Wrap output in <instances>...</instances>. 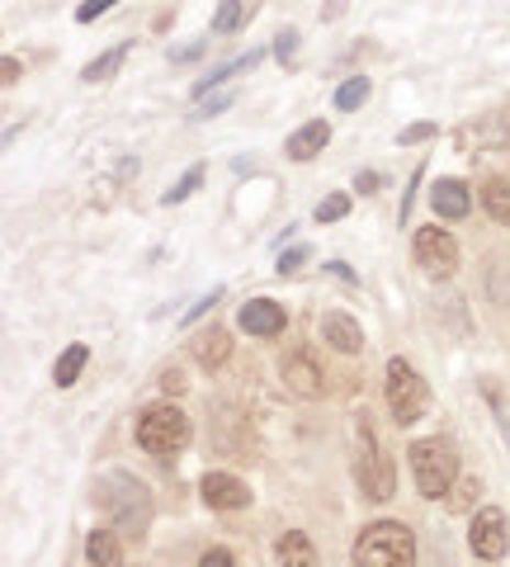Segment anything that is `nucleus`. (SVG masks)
Listing matches in <instances>:
<instances>
[{
    "label": "nucleus",
    "instance_id": "10",
    "mask_svg": "<svg viewBox=\"0 0 510 567\" xmlns=\"http://www.w3.org/2000/svg\"><path fill=\"white\" fill-rule=\"evenodd\" d=\"M236 322H242V331H251V336H279V331L289 326V312H284L275 298H251V303L236 312Z\"/></svg>",
    "mask_w": 510,
    "mask_h": 567
},
{
    "label": "nucleus",
    "instance_id": "4",
    "mask_svg": "<svg viewBox=\"0 0 510 567\" xmlns=\"http://www.w3.org/2000/svg\"><path fill=\"white\" fill-rule=\"evenodd\" d=\"M411 472H417L421 497H430V501H440L444 492H454V482H458V454H454V445H450V440H440V435L417 440V445H411Z\"/></svg>",
    "mask_w": 510,
    "mask_h": 567
},
{
    "label": "nucleus",
    "instance_id": "24",
    "mask_svg": "<svg viewBox=\"0 0 510 567\" xmlns=\"http://www.w3.org/2000/svg\"><path fill=\"white\" fill-rule=\"evenodd\" d=\"M246 20V5H236V0H222L218 14H213V34H232L236 24Z\"/></svg>",
    "mask_w": 510,
    "mask_h": 567
},
{
    "label": "nucleus",
    "instance_id": "25",
    "mask_svg": "<svg viewBox=\"0 0 510 567\" xmlns=\"http://www.w3.org/2000/svg\"><path fill=\"white\" fill-rule=\"evenodd\" d=\"M364 94H369V81H364V76H350V81L336 90V109H359Z\"/></svg>",
    "mask_w": 510,
    "mask_h": 567
},
{
    "label": "nucleus",
    "instance_id": "6",
    "mask_svg": "<svg viewBox=\"0 0 510 567\" xmlns=\"http://www.w3.org/2000/svg\"><path fill=\"white\" fill-rule=\"evenodd\" d=\"M425 407H430V388H425V378L407 365L402 355L388 359V412L397 425H417L425 416Z\"/></svg>",
    "mask_w": 510,
    "mask_h": 567
},
{
    "label": "nucleus",
    "instance_id": "28",
    "mask_svg": "<svg viewBox=\"0 0 510 567\" xmlns=\"http://www.w3.org/2000/svg\"><path fill=\"white\" fill-rule=\"evenodd\" d=\"M232 104V90H218V94H203L199 100V109H195V119H213V114H222V109Z\"/></svg>",
    "mask_w": 510,
    "mask_h": 567
},
{
    "label": "nucleus",
    "instance_id": "26",
    "mask_svg": "<svg viewBox=\"0 0 510 567\" xmlns=\"http://www.w3.org/2000/svg\"><path fill=\"white\" fill-rule=\"evenodd\" d=\"M308 256H312V246H284V251H279V265H275V270H279V275H298L302 265H308Z\"/></svg>",
    "mask_w": 510,
    "mask_h": 567
},
{
    "label": "nucleus",
    "instance_id": "20",
    "mask_svg": "<svg viewBox=\"0 0 510 567\" xmlns=\"http://www.w3.org/2000/svg\"><path fill=\"white\" fill-rule=\"evenodd\" d=\"M86 359H90L86 345H67V351H62V359H57V369H53V383H57V388H71L76 378H81Z\"/></svg>",
    "mask_w": 510,
    "mask_h": 567
},
{
    "label": "nucleus",
    "instance_id": "30",
    "mask_svg": "<svg viewBox=\"0 0 510 567\" xmlns=\"http://www.w3.org/2000/svg\"><path fill=\"white\" fill-rule=\"evenodd\" d=\"M425 137H435V123H411V129H402V147H417V142H425Z\"/></svg>",
    "mask_w": 510,
    "mask_h": 567
},
{
    "label": "nucleus",
    "instance_id": "8",
    "mask_svg": "<svg viewBox=\"0 0 510 567\" xmlns=\"http://www.w3.org/2000/svg\"><path fill=\"white\" fill-rule=\"evenodd\" d=\"M506 544H510V534H506V511L483 507V511L473 515V525H468V548H473L477 558L497 563V558H506Z\"/></svg>",
    "mask_w": 510,
    "mask_h": 567
},
{
    "label": "nucleus",
    "instance_id": "37",
    "mask_svg": "<svg viewBox=\"0 0 510 567\" xmlns=\"http://www.w3.org/2000/svg\"><path fill=\"white\" fill-rule=\"evenodd\" d=\"M0 71H5V86H14V81H20V57H5V62H0Z\"/></svg>",
    "mask_w": 510,
    "mask_h": 567
},
{
    "label": "nucleus",
    "instance_id": "32",
    "mask_svg": "<svg viewBox=\"0 0 510 567\" xmlns=\"http://www.w3.org/2000/svg\"><path fill=\"white\" fill-rule=\"evenodd\" d=\"M203 47H209V38H195L189 47H170V62H195V57L203 53Z\"/></svg>",
    "mask_w": 510,
    "mask_h": 567
},
{
    "label": "nucleus",
    "instance_id": "36",
    "mask_svg": "<svg viewBox=\"0 0 510 567\" xmlns=\"http://www.w3.org/2000/svg\"><path fill=\"white\" fill-rule=\"evenodd\" d=\"M378 185H382V176H378V170H359V176H355V189H364V194H374Z\"/></svg>",
    "mask_w": 510,
    "mask_h": 567
},
{
    "label": "nucleus",
    "instance_id": "1",
    "mask_svg": "<svg viewBox=\"0 0 510 567\" xmlns=\"http://www.w3.org/2000/svg\"><path fill=\"white\" fill-rule=\"evenodd\" d=\"M100 501L114 525L109 530H123L127 540H142L152 525V492L147 482L133 478V472H104L100 478Z\"/></svg>",
    "mask_w": 510,
    "mask_h": 567
},
{
    "label": "nucleus",
    "instance_id": "11",
    "mask_svg": "<svg viewBox=\"0 0 510 567\" xmlns=\"http://www.w3.org/2000/svg\"><path fill=\"white\" fill-rule=\"evenodd\" d=\"M284 383H289V392H298V398H322V392H326L317 359H312V355H302V351L284 359Z\"/></svg>",
    "mask_w": 510,
    "mask_h": 567
},
{
    "label": "nucleus",
    "instance_id": "23",
    "mask_svg": "<svg viewBox=\"0 0 510 567\" xmlns=\"http://www.w3.org/2000/svg\"><path fill=\"white\" fill-rule=\"evenodd\" d=\"M477 492H483V482H477V478H458V482H454V492L444 497V507H450V511L458 515V511H468V507H473Z\"/></svg>",
    "mask_w": 510,
    "mask_h": 567
},
{
    "label": "nucleus",
    "instance_id": "33",
    "mask_svg": "<svg viewBox=\"0 0 510 567\" xmlns=\"http://www.w3.org/2000/svg\"><path fill=\"white\" fill-rule=\"evenodd\" d=\"M199 567H236V558L228 554V548H209V554L199 558Z\"/></svg>",
    "mask_w": 510,
    "mask_h": 567
},
{
    "label": "nucleus",
    "instance_id": "38",
    "mask_svg": "<svg viewBox=\"0 0 510 567\" xmlns=\"http://www.w3.org/2000/svg\"><path fill=\"white\" fill-rule=\"evenodd\" d=\"M331 275H341L345 284H355V270H350V265H345V260H331Z\"/></svg>",
    "mask_w": 510,
    "mask_h": 567
},
{
    "label": "nucleus",
    "instance_id": "34",
    "mask_svg": "<svg viewBox=\"0 0 510 567\" xmlns=\"http://www.w3.org/2000/svg\"><path fill=\"white\" fill-rule=\"evenodd\" d=\"M185 383H189V378H185L180 369H166V374H162V388L170 392V398H180V392H185Z\"/></svg>",
    "mask_w": 510,
    "mask_h": 567
},
{
    "label": "nucleus",
    "instance_id": "19",
    "mask_svg": "<svg viewBox=\"0 0 510 567\" xmlns=\"http://www.w3.org/2000/svg\"><path fill=\"white\" fill-rule=\"evenodd\" d=\"M123 57H127V43H119V47H109V53H100L95 62H86V71H81V81H90V86H100V81H109L119 67H123Z\"/></svg>",
    "mask_w": 510,
    "mask_h": 567
},
{
    "label": "nucleus",
    "instance_id": "12",
    "mask_svg": "<svg viewBox=\"0 0 510 567\" xmlns=\"http://www.w3.org/2000/svg\"><path fill=\"white\" fill-rule=\"evenodd\" d=\"M322 336H326L331 351H341V355H359L364 351V331H359V322L350 318V312H326Z\"/></svg>",
    "mask_w": 510,
    "mask_h": 567
},
{
    "label": "nucleus",
    "instance_id": "22",
    "mask_svg": "<svg viewBox=\"0 0 510 567\" xmlns=\"http://www.w3.org/2000/svg\"><path fill=\"white\" fill-rule=\"evenodd\" d=\"M199 185H203V166H189V170H185V176H180V180H175V185L166 189V194H162V203H185V199H189V194H195V189H199Z\"/></svg>",
    "mask_w": 510,
    "mask_h": 567
},
{
    "label": "nucleus",
    "instance_id": "17",
    "mask_svg": "<svg viewBox=\"0 0 510 567\" xmlns=\"http://www.w3.org/2000/svg\"><path fill=\"white\" fill-rule=\"evenodd\" d=\"M260 57H265L260 47H251V53H242V57H232V62H222V67H213V71H209V76H203V81L195 86V100H203V94H213V86L232 81L236 71H251V67H255V62H260Z\"/></svg>",
    "mask_w": 510,
    "mask_h": 567
},
{
    "label": "nucleus",
    "instance_id": "15",
    "mask_svg": "<svg viewBox=\"0 0 510 567\" xmlns=\"http://www.w3.org/2000/svg\"><path fill=\"white\" fill-rule=\"evenodd\" d=\"M430 203H435L440 218H468V209H473L468 189L458 185V180H440L435 189H430Z\"/></svg>",
    "mask_w": 510,
    "mask_h": 567
},
{
    "label": "nucleus",
    "instance_id": "35",
    "mask_svg": "<svg viewBox=\"0 0 510 567\" xmlns=\"http://www.w3.org/2000/svg\"><path fill=\"white\" fill-rule=\"evenodd\" d=\"M104 10H109V0H86V5L76 10V20H81V24H90V20H100Z\"/></svg>",
    "mask_w": 510,
    "mask_h": 567
},
{
    "label": "nucleus",
    "instance_id": "7",
    "mask_svg": "<svg viewBox=\"0 0 510 567\" xmlns=\"http://www.w3.org/2000/svg\"><path fill=\"white\" fill-rule=\"evenodd\" d=\"M417 265L430 279H450L458 270V242L444 227H421L417 232Z\"/></svg>",
    "mask_w": 510,
    "mask_h": 567
},
{
    "label": "nucleus",
    "instance_id": "18",
    "mask_svg": "<svg viewBox=\"0 0 510 567\" xmlns=\"http://www.w3.org/2000/svg\"><path fill=\"white\" fill-rule=\"evenodd\" d=\"M279 567H317V554H312L308 534H298V530L284 534V540H279Z\"/></svg>",
    "mask_w": 510,
    "mask_h": 567
},
{
    "label": "nucleus",
    "instance_id": "13",
    "mask_svg": "<svg viewBox=\"0 0 510 567\" xmlns=\"http://www.w3.org/2000/svg\"><path fill=\"white\" fill-rule=\"evenodd\" d=\"M326 142H331V123L312 119V123H302V129L289 137V147H284V152H289L293 162H312L317 152H326Z\"/></svg>",
    "mask_w": 510,
    "mask_h": 567
},
{
    "label": "nucleus",
    "instance_id": "21",
    "mask_svg": "<svg viewBox=\"0 0 510 567\" xmlns=\"http://www.w3.org/2000/svg\"><path fill=\"white\" fill-rule=\"evenodd\" d=\"M483 203H487V213L497 218L501 227H510V185L506 180H487L483 185Z\"/></svg>",
    "mask_w": 510,
    "mask_h": 567
},
{
    "label": "nucleus",
    "instance_id": "5",
    "mask_svg": "<svg viewBox=\"0 0 510 567\" xmlns=\"http://www.w3.org/2000/svg\"><path fill=\"white\" fill-rule=\"evenodd\" d=\"M355 482H359V492L369 497V501H388L397 492V478H392V459L382 454L378 445V435H374V425L369 421H355Z\"/></svg>",
    "mask_w": 510,
    "mask_h": 567
},
{
    "label": "nucleus",
    "instance_id": "31",
    "mask_svg": "<svg viewBox=\"0 0 510 567\" xmlns=\"http://www.w3.org/2000/svg\"><path fill=\"white\" fill-rule=\"evenodd\" d=\"M218 298H222V289H213V293H203V298H199V303H195V308H189V312H185V322H199V318H203V312H209V308H218Z\"/></svg>",
    "mask_w": 510,
    "mask_h": 567
},
{
    "label": "nucleus",
    "instance_id": "3",
    "mask_svg": "<svg viewBox=\"0 0 510 567\" xmlns=\"http://www.w3.org/2000/svg\"><path fill=\"white\" fill-rule=\"evenodd\" d=\"M189 435H195V425H189V416L175 402L147 407V412L137 416V445L156 454V459H175V454L189 445Z\"/></svg>",
    "mask_w": 510,
    "mask_h": 567
},
{
    "label": "nucleus",
    "instance_id": "2",
    "mask_svg": "<svg viewBox=\"0 0 510 567\" xmlns=\"http://www.w3.org/2000/svg\"><path fill=\"white\" fill-rule=\"evenodd\" d=\"M355 567H417V534L402 520H374L355 540Z\"/></svg>",
    "mask_w": 510,
    "mask_h": 567
},
{
    "label": "nucleus",
    "instance_id": "14",
    "mask_svg": "<svg viewBox=\"0 0 510 567\" xmlns=\"http://www.w3.org/2000/svg\"><path fill=\"white\" fill-rule=\"evenodd\" d=\"M228 355H232V336L222 326H209V331H199V336H195V359L203 369L228 365Z\"/></svg>",
    "mask_w": 510,
    "mask_h": 567
},
{
    "label": "nucleus",
    "instance_id": "9",
    "mask_svg": "<svg viewBox=\"0 0 510 567\" xmlns=\"http://www.w3.org/2000/svg\"><path fill=\"white\" fill-rule=\"evenodd\" d=\"M203 501H209L213 511H242L251 507V487L242 478H232V472H209V478L199 482Z\"/></svg>",
    "mask_w": 510,
    "mask_h": 567
},
{
    "label": "nucleus",
    "instance_id": "27",
    "mask_svg": "<svg viewBox=\"0 0 510 567\" xmlns=\"http://www.w3.org/2000/svg\"><path fill=\"white\" fill-rule=\"evenodd\" d=\"M345 213H350V199L345 194H326L322 203H317V223H341Z\"/></svg>",
    "mask_w": 510,
    "mask_h": 567
},
{
    "label": "nucleus",
    "instance_id": "16",
    "mask_svg": "<svg viewBox=\"0 0 510 567\" xmlns=\"http://www.w3.org/2000/svg\"><path fill=\"white\" fill-rule=\"evenodd\" d=\"M86 558H90V567H123L119 530H90V540H86Z\"/></svg>",
    "mask_w": 510,
    "mask_h": 567
},
{
    "label": "nucleus",
    "instance_id": "29",
    "mask_svg": "<svg viewBox=\"0 0 510 567\" xmlns=\"http://www.w3.org/2000/svg\"><path fill=\"white\" fill-rule=\"evenodd\" d=\"M293 53H298V29H279V34H275V57L293 62Z\"/></svg>",
    "mask_w": 510,
    "mask_h": 567
}]
</instances>
